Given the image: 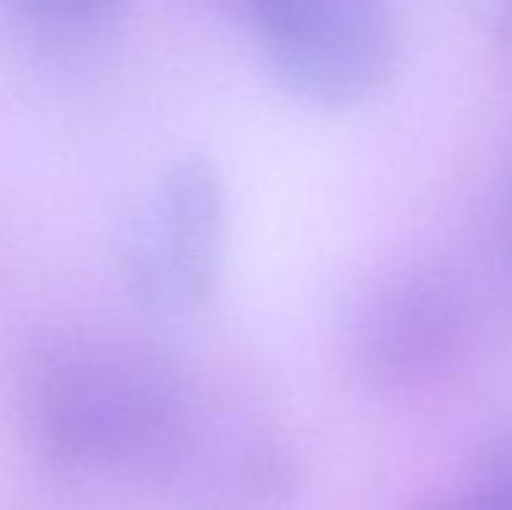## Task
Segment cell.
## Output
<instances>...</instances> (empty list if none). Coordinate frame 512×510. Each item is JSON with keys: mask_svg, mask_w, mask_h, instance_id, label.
<instances>
[{"mask_svg": "<svg viewBox=\"0 0 512 510\" xmlns=\"http://www.w3.org/2000/svg\"><path fill=\"white\" fill-rule=\"evenodd\" d=\"M20 418L43 460L60 470H120L168 478L200 435L193 388L143 345L90 333H53L28 350Z\"/></svg>", "mask_w": 512, "mask_h": 510, "instance_id": "obj_1", "label": "cell"}, {"mask_svg": "<svg viewBox=\"0 0 512 510\" xmlns=\"http://www.w3.org/2000/svg\"><path fill=\"white\" fill-rule=\"evenodd\" d=\"M238 18L285 88L310 103H360L398 63V28L385 0H245Z\"/></svg>", "mask_w": 512, "mask_h": 510, "instance_id": "obj_2", "label": "cell"}, {"mask_svg": "<svg viewBox=\"0 0 512 510\" xmlns=\"http://www.w3.org/2000/svg\"><path fill=\"white\" fill-rule=\"evenodd\" d=\"M473 313L463 285L440 268H403L373 280L348 318V355L380 393H413L448 378L465 358Z\"/></svg>", "mask_w": 512, "mask_h": 510, "instance_id": "obj_3", "label": "cell"}, {"mask_svg": "<svg viewBox=\"0 0 512 510\" xmlns=\"http://www.w3.org/2000/svg\"><path fill=\"white\" fill-rule=\"evenodd\" d=\"M225 233L228 200L218 170L203 158L175 160L155 183L130 253L145 303L180 313L213 303Z\"/></svg>", "mask_w": 512, "mask_h": 510, "instance_id": "obj_4", "label": "cell"}, {"mask_svg": "<svg viewBox=\"0 0 512 510\" xmlns=\"http://www.w3.org/2000/svg\"><path fill=\"white\" fill-rule=\"evenodd\" d=\"M15 20L50 43H83L108 33L130 0H3Z\"/></svg>", "mask_w": 512, "mask_h": 510, "instance_id": "obj_5", "label": "cell"}, {"mask_svg": "<svg viewBox=\"0 0 512 510\" xmlns=\"http://www.w3.org/2000/svg\"><path fill=\"white\" fill-rule=\"evenodd\" d=\"M418 510H512V488L470 475L463 488L438 495Z\"/></svg>", "mask_w": 512, "mask_h": 510, "instance_id": "obj_6", "label": "cell"}, {"mask_svg": "<svg viewBox=\"0 0 512 510\" xmlns=\"http://www.w3.org/2000/svg\"><path fill=\"white\" fill-rule=\"evenodd\" d=\"M473 475L485 480H495V483L512 485V430L508 435H503V438L495 440V443L480 455Z\"/></svg>", "mask_w": 512, "mask_h": 510, "instance_id": "obj_7", "label": "cell"}, {"mask_svg": "<svg viewBox=\"0 0 512 510\" xmlns=\"http://www.w3.org/2000/svg\"><path fill=\"white\" fill-rule=\"evenodd\" d=\"M493 245L503 268L512 273V180L498 198L493 215Z\"/></svg>", "mask_w": 512, "mask_h": 510, "instance_id": "obj_8", "label": "cell"}, {"mask_svg": "<svg viewBox=\"0 0 512 510\" xmlns=\"http://www.w3.org/2000/svg\"><path fill=\"white\" fill-rule=\"evenodd\" d=\"M213 3H218L220 8H223V10H228V13L238 15V13H240V8H243V3H245V0H213Z\"/></svg>", "mask_w": 512, "mask_h": 510, "instance_id": "obj_9", "label": "cell"}]
</instances>
